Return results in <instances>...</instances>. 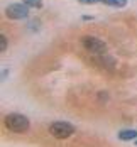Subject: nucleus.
<instances>
[{"instance_id":"nucleus-1","label":"nucleus","mask_w":137,"mask_h":147,"mask_svg":"<svg viewBox=\"0 0 137 147\" xmlns=\"http://www.w3.org/2000/svg\"><path fill=\"white\" fill-rule=\"evenodd\" d=\"M5 127L9 130H12L15 134H22V132H27L29 130V118L20 115V113H9L5 117Z\"/></svg>"},{"instance_id":"nucleus-2","label":"nucleus","mask_w":137,"mask_h":147,"mask_svg":"<svg viewBox=\"0 0 137 147\" xmlns=\"http://www.w3.org/2000/svg\"><path fill=\"white\" fill-rule=\"evenodd\" d=\"M73 132H75V127L68 122H54L49 127V134L56 139H66V137L73 135Z\"/></svg>"},{"instance_id":"nucleus-3","label":"nucleus","mask_w":137,"mask_h":147,"mask_svg":"<svg viewBox=\"0 0 137 147\" xmlns=\"http://www.w3.org/2000/svg\"><path fill=\"white\" fill-rule=\"evenodd\" d=\"M81 44L85 46V49H88L93 54H102V53H105V49H107L105 42L100 41L98 37H93V36H85V37H81Z\"/></svg>"},{"instance_id":"nucleus-4","label":"nucleus","mask_w":137,"mask_h":147,"mask_svg":"<svg viewBox=\"0 0 137 147\" xmlns=\"http://www.w3.org/2000/svg\"><path fill=\"white\" fill-rule=\"evenodd\" d=\"M5 15L9 19H26L29 15V10L22 3H12V5H9L5 9Z\"/></svg>"},{"instance_id":"nucleus-5","label":"nucleus","mask_w":137,"mask_h":147,"mask_svg":"<svg viewBox=\"0 0 137 147\" xmlns=\"http://www.w3.org/2000/svg\"><path fill=\"white\" fill-rule=\"evenodd\" d=\"M137 137V132L136 130H120L119 132V139L120 140H132Z\"/></svg>"},{"instance_id":"nucleus-6","label":"nucleus","mask_w":137,"mask_h":147,"mask_svg":"<svg viewBox=\"0 0 137 147\" xmlns=\"http://www.w3.org/2000/svg\"><path fill=\"white\" fill-rule=\"evenodd\" d=\"M102 2L110 7H125L127 5V0H102Z\"/></svg>"},{"instance_id":"nucleus-7","label":"nucleus","mask_w":137,"mask_h":147,"mask_svg":"<svg viewBox=\"0 0 137 147\" xmlns=\"http://www.w3.org/2000/svg\"><path fill=\"white\" fill-rule=\"evenodd\" d=\"M24 3L29 5V7H36V9L43 7V0H24Z\"/></svg>"},{"instance_id":"nucleus-8","label":"nucleus","mask_w":137,"mask_h":147,"mask_svg":"<svg viewBox=\"0 0 137 147\" xmlns=\"http://www.w3.org/2000/svg\"><path fill=\"white\" fill-rule=\"evenodd\" d=\"M0 41H2V46H0V51L3 53V51H5V47H7V39H5V36H0Z\"/></svg>"},{"instance_id":"nucleus-9","label":"nucleus","mask_w":137,"mask_h":147,"mask_svg":"<svg viewBox=\"0 0 137 147\" xmlns=\"http://www.w3.org/2000/svg\"><path fill=\"white\" fill-rule=\"evenodd\" d=\"M81 3H97V2H100V0H80Z\"/></svg>"},{"instance_id":"nucleus-10","label":"nucleus","mask_w":137,"mask_h":147,"mask_svg":"<svg viewBox=\"0 0 137 147\" xmlns=\"http://www.w3.org/2000/svg\"><path fill=\"white\" fill-rule=\"evenodd\" d=\"M136 144H137V142H136Z\"/></svg>"}]
</instances>
